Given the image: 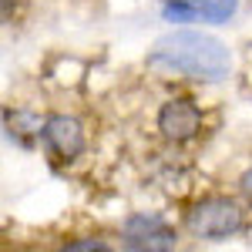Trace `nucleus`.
Masks as SVG:
<instances>
[{
    "mask_svg": "<svg viewBox=\"0 0 252 252\" xmlns=\"http://www.w3.org/2000/svg\"><path fill=\"white\" fill-rule=\"evenodd\" d=\"M145 67L165 81L219 84L232 74V51L225 40L205 31H172L148 47Z\"/></svg>",
    "mask_w": 252,
    "mask_h": 252,
    "instance_id": "f257e3e1",
    "label": "nucleus"
},
{
    "mask_svg": "<svg viewBox=\"0 0 252 252\" xmlns=\"http://www.w3.org/2000/svg\"><path fill=\"white\" fill-rule=\"evenodd\" d=\"M152 128H155L158 141H165L175 152H185V148H195L209 135V111L195 94L172 91L155 104Z\"/></svg>",
    "mask_w": 252,
    "mask_h": 252,
    "instance_id": "20e7f679",
    "label": "nucleus"
},
{
    "mask_svg": "<svg viewBox=\"0 0 252 252\" xmlns=\"http://www.w3.org/2000/svg\"><path fill=\"white\" fill-rule=\"evenodd\" d=\"M37 148L54 172L67 175L91 155V128L78 111H64V108L44 111Z\"/></svg>",
    "mask_w": 252,
    "mask_h": 252,
    "instance_id": "7ed1b4c3",
    "label": "nucleus"
},
{
    "mask_svg": "<svg viewBox=\"0 0 252 252\" xmlns=\"http://www.w3.org/2000/svg\"><path fill=\"white\" fill-rule=\"evenodd\" d=\"M182 225L161 212H131L118 225V246L131 252H172L182 246Z\"/></svg>",
    "mask_w": 252,
    "mask_h": 252,
    "instance_id": "39448f33",
    "label": "nucleus"
},
{
    "mask_svg": "<svg viewBox=\"0 0 252 252\" xmlns=\"http://www.w3.org/2000/svg\"><path fill=\"white\" fill-rule=\"evenodd\" d=\"M252 209L239 192L205 189L178 202V225L195 242H229L249 232Z\"/></svg>",
    "mask_w": 252,
    "mask_h": 252,
    "instance_id": "f03ea898",
    "label": "nucleus"
},
{
    "mask_svg": "<svg viewBox=\"0 0 252 252\" xmlns=\"http://www.w3.org/2000/svg\"><path fill=\"white\" fill-rule=\"evenodd\" d=\"M31 7L34 0H0V10H3V27L14 31V27H24L27 17H31Z\"/></svg>",
    "mask_w": 252,
    "mask_h": 252,
    "instance_id": "0eeeda50",
    "label": "nucleus"
},
{
    "mask_svg": "<svg viewBox=\"0 0 252 252\" xmlns=\"http://www.w3.org/2000/svg\"><path fill=\"white\" fill-rule=\"evenodd\" d=\"M239 10V0H161L158 14L168 24H225Z\"/></svg>",
    "mask_w": 252,
    "mask_h": 252,
    "instance_id": "423d86ee",
    "label": "nucleus"
},
{
    "mask_svg": "<svg viewBox=\"0 0 252 252\" xmlns=\"http://www.w3.org/2000/svg\"><path fill=\"white\" fill-rule=\"evenodd\" d=\"M235 192L242 195V202L252 209V161H249V165H246L239 175H235Z\"/></svg>",
    "mask_w": 252,
    "mask_h": 252,
    "instance_id": "6e6552de",
    "label": "nucleus"
}]
</instances>
